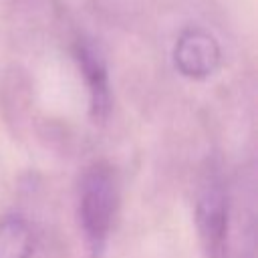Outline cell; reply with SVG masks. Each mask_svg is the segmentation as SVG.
I'll return each mask as SVG.
<instances>
[{"label": "cell", "mask_w": 258, "mask_h": 258, "mask_svg": "<svg viewBox=\"0 0 258 258\" xmlns=\"http://www.w3.org/2000/svg\"><path fill=\"white\" fill-rule=\"evenodd\" d=\"M34 234L20 216L0 220V258H32Z\"/></svg>", "instance_id": "5"}, {"label": "cell", "mask_w": 258, "mask_h": 258, "mask_svg": "<svg viewBox=\"0 0 258 258\" xmlns=\"http://www.w3.org/2000/svg\"><path fill=\"white\" fill-rule=\"evenodd\" d=\"M196 226L204 258H228L230 204L224 179L216 167L206 169L196 198Z\"/></svg>", "instance_id": "2"}, {"label": "cell", "mask_w": 258, "mask_h": 258, "mask_svg": "<svg viewBox=\"0 0 258 258\" xmlns=\"http://www.w3.org/2000/svg\"><path fill=\"white\" fill-rule=\"evenodd\" d=\"M222 52L218 40L202 30L189 28L181 32L173 48V62L175 69L187 79H206L214 75L220 67Z\"/></svg>", "instance_id": "3"}, {"label": "cell", "mask_w": 258, "mask_h": 258, "mask_svg": "<svg viewBox=\"0 0 258 258\" xmlns=\"http://www.w3.org/2000/svg\"><path fill=\"white\" fill-rule=\"evenodd\" d=\"M119 204L117 173L107 161L91 163L79 181V220L93 254H99L109 238Z\"/></svg>", "instance_id": "1"}, {"label": "cell", "mask_w": 258, "mask_h": 258, "mask_svg": "<svg viewBox=\"0 0 258 258\" xmlns=\"http://www.w3.org/2000/svg\"><path fill=\"white\" fill-rule=\"evenodd\" d=\"M75 60L79 64V71L85 79L87 91H89V111L93 121H105L111 107V93H109V75L107 67L101 58V54L95 50L89 42H77L75 44Z\"/></svg>", "instance_id": "4"}]
</instances>
